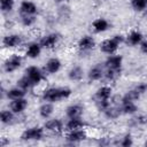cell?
Segmentation results:
<instances>
[{
    "label": "cell",
    "instance_id": "16",
    "mask_svg": "<svg viewBox=\"0 0 147 147\" xmlns=\"http://www.w3.org/2000/svg\"><path fill=\"white\" fill-rule=\"evenodd\" d=\"M61 67H62V62H61V60L59 57H49L45 62L44 70L47 74L54 75V74H56V72H59L61 70Z\"/></svg>",
    "mask_w": 147,
    "mask_h": 147
},
{
    "label": "cell",
    "instance_id": "40",
    "mask_svg": "<svg viewBox=\"0 0 147 147\" xmlns=\"http://www.w3.org/2000/svg\"><path fill=\"white\" fill-rule=\"evenodd\" d=\"M54 2H56V3H61V2H64L65 0H53Z\"/></svg>",
    "mask_w": 147,
    "mask_h": 147
},
{
    "label": "cell",
    "instance_id": "8",
    "mask_svg": "<svg viewBox=\"0 0 147 147\" xmlns=\"http://www.w3.org/2000/svg\"><path fill=\"white\" fill-rule=\"evenodd\" d=\"M95 45H96L95 39L90 34H85V36L80 37L79 40L77 41V48L83 53L92 51L95 47Z\"/></svg>",
    "mask_w": 147,
    "mask_h": 147
},
{
    "label": "cell",
    "instance_id": "38",
    "mask_svg": "<svg viewBox=\"0 0 147 147\" xmlns=\"http://www.w3.org/2000/svg\"><path fill=\"white\" fill-rule=\"evenodd\" d=\"M139 48H140V52H141V53L147 54V39H144V40L140 42Z\"/></svg>",
    "mask_w": 147,
    "mask_h": 147
},
{
    "label": "cell",
    "instance_id": "33",
    "mask_svg": "<svg viewBox=\"0 0 147 147\" xmlns=\"http://www.w3.org/2000/svg\"><path fill=\"white\" fill-rule=\"evenodd\" d=\"M15 0H0V9L3 14L10 13L14 8Z\"/></svg>",
    "mask_w": 147,
    "mask_h": 147
},
{
    "label": "cell",
    "instance_id": "17",
    "mask_svg": "<svg viewBox=\"0 0 147 147\" xmlns=\"http://www.w3.org/2000/svg\"><path fill=\"white\" fill-rule=\"evenodd\" d=\"M113 98V88L109 85L100 86L94 93V101L98 100H110Z\"/></svg>",
    "mask_w": 147,
    "mask_h": 147
},
{
    "label": "cell",
    "instance_id": "14",
    "mask_svg": "<svg viewBox=\"0 0 147 147\" xmlns=\"http://www.w3.org/2000/svg\"><path fill=\"white\" fill-rule=\"evenodd\" d=\"M37 11H38V7L31 0H23L20 3V8H18L20 15H36Z\"/></svg>",
    "mask_w": 147,
    "mask_h": 147
},
{
    "label": "cell",
    "instance_id": "29",
    "mask_svg": "<svg viewBox=\"0 0 147 147\" xmlns=\"http://www.w3.org/2000/svg\"><path fill=\"white\" fill-rule=\"evenodd\" d=\"M16 84H17V86H20L21 88H23V90H25V91H29V90H31L32 87H34L33 83L30 80V78H29L26 75H23L20 79H17Z\"/></svg>",
    "mask_w": 147,
    "mask_h": 147
},
{
    "label": "cell",
    "instance_id": "12",
    "mask_svg": "<svg viewBox=\"0 0 147 147\" xmlns=\"http://www.w3.org/2000/svg\"><path fill=\"white\" fill-rule=\"evenodd\" d=\"M41 45L39 44V41H31L26 45V48H25V56L28 59H31V60H34L37 57L40 56L41 54Z\"/></svg>",
    "mask_w": 147,
    "mask_h": 147
},
{
    "label": "cell",
    "instance_id": "6",
    "mask_svg": "<svg viewBox=\"0 0 147 147\" xmlns=\"http://www.w3.org/2000/svg\"><path fill=\"white\" fill-rule=\"evenodd\" d=\"M59 40H60V34L56 32H51L42 36L39 40V44L45 49H53L59 44Z\"/></svg>",
    "mask_w": 147,
    "mask_h": 147
},
{
    "label": "cell",
    "instance_id": "32",
    "mask_svg": "<svg viewBox=\"0 0 147 147\" xmlns=\"http://www.w3.org/2000/svg\"><path fill=\"white\" fill-rule=\"evenodd\" d=\"M130 3L136 11H144L147 8V0H130Z\"/></svg>",
    "mask_w": 147,
    "mask_h": 147
},
{
    "label": "cell",
    "instance_id": "37",
    "mask_svg": "<svg viewBox=\"0 0 147 147\" xmlns=\"http://www.w3.org/2000/svg\"><path fill=\"white\" fill-rule=\"evenodd\" d=\"M140 95H142V94H145L146 92H147V83H144V82H141V83H139V84H137L134 87H133Z\"/></svg>",
    "mask_w": 147,
    "mask_h": 147
},
{
    "label": "cell",
    "instance_id": "19",
    "mask_svg": "<svg viewBox=\"0 0 147 147\" xmlns=\"http://www.w3.org/2000/svg\"><path fill=\"white\" fill-rule=\"evenodd\" d=\"M142 40H144V34L138 30H132L125 36V42L130 46L140 45Z\"/></svg>",
    "mask_w": 147,
    "mask_h": 147
},
{
    "label": "cell",
    "instance_id": "28",
    "mask_svg": "<svg viewBox=\"0 0 147 147\" xmlns=\"http://www.w3.org/2000/svg\"><path fill=\"white\" fill-rule=\"evenodd\" d=\"M14 118H15V114L10 109H3L0 114V121L5 125L11 124L14 122Z\"/></svg>",
    "mask_w": 147,
    "mask_h": 147
},
{
    "label": "cell",
    "instance_id": "10",
    "mask_svg": "<svg viewBox=\"0 0 147 147\" xmlns=\"http://www.w3.org/2000/svg\"><path fill=\"white\" fill-rule=\"evenodd\" d=\"M86 139H87V132L85 131V129L68 131L65 134V140L70 144H79Z\"/></svg>",
    "mask_w": 147,
    "mask_h": 147
},
{
    "label": "cell",
    "instance_id": "41",
    "mask_svg": "<svg viewBox=\"0 0 147 147\" xmlns=\"http://www.w3.org/2000/svg\"><path fill=\"white\" fill-rule=\"evenodd\" d=\"M145 146H147V140H146V141H145Z\"/></svg>",
    "mask_w": 147,
    "mask_h": 147
},
{
    "label": "cell",
    "instance_id": "34",
    "mask_svg": "<svg viewBox=\"0 0 147 147\" xmlns=\"http://www.w3.org/2000/svg\"><path fill=\"white\" fill-rule=\"evenodd\" d=\"M117 145H119V146H122V147H130V146H132V145H133V138H132V136H131L130 133L124 134V136L118 140Z\"/></svg>",
    "mask_w": 147,
    "mask_h": 147
},
{
    "label": "cell",
    "instance_id": "5",
    "mask_svg": "<svg viewBox=\"0 0 147 147\" xmlns=\"http://www.w3.org/2000/svg\"><path fill=\"white\" fill-rule=\"evenodd\" d=\"M24 75H26L30 80L33 83L34 86L39 85L42 80H45V75H44V71L37 67V65H29L25 68L24 70Z\"/></svg>",
    "mask_w": 147,
    "mask_h": 147
},
{
    "label": "cell",
    "instance_id": "35",
    "mask_svg": "<svg viewBox=\"0 0 147 147\" xmlns=\"http://www.w3.org/2000/svg\"><path fill=\"white\" fill-rule=\"evenodd\" d=\"M95 102V106L98 108L99 111L103 113L108 107L111 106V99L110 100H98V101H94Z\"/></svg>",
    "mask_w": 147,
    "mask_h": 147
},
{
    "label": "cell",
    "instance_id": "7",
    "mask_svg": "<svg viewBox=\"0 0 147 147\" xmlns=\"http://www.w3.org/2000/svg\"><path fill=\"white\" fill-rule=\"evenodd\" d=\"M23 38L17 33H9L2 38V46L5 48H17L22 45Z\"/></svg>",
    "mask_w": 147,
    "mask_h": 147
},
{
    "label": "cell",
    "instance_id": "42",
    "mask_svg": "<svg viewBox=\"0 0 147 147\" xmlns=\"http://www.w3.org/2000/svg\"><path fill=\"white\" fill-rule=\"evenodd\" d=\"M103 1H108V0H103Z\"/></svg>",
    "mask_w": 147,
    "mask_h": 147
},
{
    "label": "cell",
    "instance_id": "21",
    "mask_svg": "<svg viewBox=\"0 0 147 147\" xmlns=\"http://www.w3.org/2000/svg\"><path fill=\"white\" fill-rule=\"evenodd\" d=\"M54 113V105L53 102H48V101H44L39 108H38V114L41 118L48 119Z\"/></svg>",
    "mask_w": 147,
    "mask_h": 147
},
{
    "label": "cell",
    "instance_id": "25",
    "mask_svg": "<svg viewBox=\"0 0 147 147\" xmlns=\"http://www.w3.org/2000/svg\"><path fill=\"white\" fill-rule=\"evenodd\" d=\"M122 115H134L138 111V106L136 102H123L119 105Z\"/></svg>",
    "mask_w": 147,
    "mask_h": 147
},
{
    "label": "cell",
    "instance_id": "11",
    "mask_svg": "<svg viewBox=\"0 0 147 147\" xmlns=\"http://www.w3.org/2000/svg\"><path fill=\"white\" fill-rule=\"evenodd\" d=\"M29 106V102L25 98H20V99H15V100H10L8 107L9 109L15 114V115H18V114H22Z\"/></svg>",
    "mask_w": 147,
    "mask_h": 147
},
{
    "label": "cell",
    "instance_id": "18",
    "mask_svg": "<svg viewBox=\"0 0 147 147\" xmlns=\"http://www.w3.org/2000/svg\"><path fill=\"white\" fill-rule=\"evenodd\" d=\"M86 123L82 117H75V118H68V121L64 123V130L68 131H74V130H79V129H85Z\"/></svg>",
    "mask_w": 147,
    "mask_h": 147
},
{
    "label": "cell",
    "instance_id": "27",
    "mask_svg": "<svg viewBox=\"0 0 147 147\" xmlns=\"http://www.w3.org/2000/svg\"><path fill=\"white\" fill-rule=\"evenodd\" d=\"M102 114H103L108 119H116V118H118V117L122 115V111H121L119 106H110V107H108Z\"/></svg>",
    "mask_w": 147,
    "mask_h": 147
},
{
    "label": "cell",
    "instance_id": "23",
    "mask_svg": "<svg viewBox=\"0 0 147 147\" xmlns=\"http://www.w3.org/2000/svg\"><path fill=\"white\" fill-rule=\"evenodd\" d=\"M84 69L80 65H74L68 71V78L72 82H79L84 78Z\"/></svg>",
    "mask_w": 147,
    "mask_h": 147
},
{
    "label": "cell",
    "instance_id": "15",
    "mask_svg": "<svg viewBox=\"0 0 147 147\" xmlns=\"http://www.w3.org/2000/svg\"><path fill=\"white\" fill-rule=\"evenodd\" d=\"M105 65H101L100 63L93 65L92 68H90V70L87 71V78L91 80V82H96V80H100L105 77Z\"/></svg>",
    "mask_w": 147,
    "mask_h": 147
},
{
    "label": "cell",
    "instance_id": "24",
    "mask_svg": "<svg viewBox=\"0 0 147 147\" xmlns=\"http://www.w3.org/2000/svg\"><path fill=\"white\" fill-rule=\"evenodd\" d=\"M26 92L28 91H25V90H23V88H21L20 86L16 85L15 87L8 88L6 91V96L9 100H15V99H20V98H25Z\"/></svg>",
    "mask_w": 147,
    "mask_h": 147
},
{
    "label": "cell",
    "instance_id": "20",
    "mask_svg": "<svg viewBox=\"0 0 147 147\" xmlns=\"http://www.w3.org/2000/svg\"><path fill=\"white\" fill-rule=\"evenodd\" d=\"M83 114H84V107L79 103H72L65 108V116L68 118L82 117Z\"/></svg>",
    "mask_w": 147,
    "mask_h": 147
},
{
    "label": "cell",
    "instance_id": "39",
    "mask_svg": "<svg viewBox=\"0 0 147 147\" xmlns=\"http://www.w3.org/2000/svg\"><path fill=\"white\" fill-rule=\"evenodd\" d=\"M9 142H10V141H9V140H7L5 137H2V138L0 139V146H1V147H5V146L9 145Z\"/></svg>",
    "mask_w": 147,
    "mask_h": 147
},
{
    "label": "cell",
    "instance_id": "3",
    "mask_svg": "<svg viewBox=\"0 0 147 147\" xmlns=\"http://www.w3.org/2000/svg\"><path fill=\"white\" fill-rule=\"evenodd\" d=\"M45 127L44 126H31L25 129L21 133V140L23 141H38L44 138Z\"/></svg>",
    "mask_w": 147,
    "mask_h": 147
},
{
    "label": "cell",
    "instance_id": "4",
    "mask_svg": "<svg viewBox=\"0 0 147 147\" xmlns=\"http://www.w3.org/2000/svg\"><path fill=\"white\" fill-rule=\"evenodd\" d=\"M22 63H23V57L21 55H18V54H11V55H9L5 60L2 67H3V70L7 74H11V72L16 71L17 69H20L21 65H22Z\"/></svg>",
    "mask_w": 147,
    "mask_h": 147
},
{
    "label": "cell",
    "instance_id": "13",
    "mask_svg": "<svg viewBox=\"0 0 147 147\" xmlns=\"http://www.w3.org/2000/svg\"><path fill=\"white\" fill-rule=\"evenodd\" d=\"M122 64H123V56L118 54L108 55L103 62V65L107 69H122Z\"/></svg>",
    "mask_w": 147,
    "mask_h": 147
},
{
    "label": "cell",
    "instance_id": "1",
    "mask_svg": "<svg viewBox=\"0 0 147 147\" xmlns=\"http://www.w3.org/2000/svg\"><path fill=\"white\" fill-rule=\"evenodd\" d=\"M71 94H72V91L68 86H51L42 92L41 99L42 101L55 103V102H60L62 100L69 99Z\"/></svg>",
    "mask_w": 147,
    "mask_h": 147
},
{
    "label": "cell",
    "instance_id": "22",
    "mask_svg": "<svg viewBox=\"0 0 147 147\" xmlns=\"http://www.w3.org/2000/svg\"><path fill=\"white\" fill-rule=\"evenodd\" d=\"M92 28H93L94 32L102 33L109 29V22L103 17H98L92 22Z\"/></svg>",
    "mask_w": 147,
    "mask_h": 147
},
{
    "label": "cell",
    "instance_id": "9",
    "mask_svg": "<svg viewBox=\"0 0 147 147\" xmlns=\"http://www.w3.org/2000/svg\"><path fill=\"white\" fill-rule=\"evenodd\" d=\"M44 127L46 131L55 133V134H60L64 131V123L60 119V118H51L47 119L44 124Z\"/></svg>",
    "mask_w": 147,
    "mask_h": 147
},
{
    "label": "cell",
    "instance_id": "30",
    "mask_svg": "<svg viewBox=\"0 0 147 147\" xmlns=\"http://www.w3.org/2000/svg\"><path fill=\"white\" fill-rule=\"evenodd\" d=\"M122 74V69H107L105 70V77L108 82H114Z\"/></svg>",
    "mask_w": 147,
    "mask_h": 147
},
{
    "label": "cell",
    "instance_id": "36",
    "mask_svg": "<svg viewBox=\"0 0 147 147\" xmlns=\"http://www.w3.org/2000/svg\"><path fill=\"white\" fill-rule=\"evenodd\" d=\"M134 125H145L147 124V115H138L131 119Z\"/></svg>",
    "mask_w": 147,
    "mask_h": 147
},
{
    "label": "cell",
    "instance_id": "26",
    "mask_svg": "<svg viewBox=\"0 0 147 147\" xmlns=\"http://www.w3.org/2000/svg\"><path fill=\"white\" fill-rule=\"evenodd\" d=\"M140 96L141 95L134 88H131V90L126 91L123 96H121V103H123V102H136V101L139 100Z\"/></svg>",
    "mask_w": 147,
    "mask_h": 147
},
{
    "label": "cell",
    "instance_id": "31",
    "mask_svg": "<svg viewBox=\"0 0 147 147\" xmlns=\"http://www.w3.org/2000/svg\"><path fill=\"white\" fill-rule=\"evenodd\" d=\"M36 22H37L36 15H21V23L23 26L30 28V26L34 25Z\"/></svg>",
    "mask_w": 147,
    "mask_h": 147
},
{
    "label": "cell",
    "instance_id": "2",
    "mask_svg": "<svg viewBox=\"0 0 147 147\" xmlns=\"http://www.w3.org/2000/svg\"><path fill=\"white\" fill-rule=\"evenodd\" d=\"M125 41V37L121 33L114 34L111 38L105 39L101 44H100V51L107 55H111V54H116L119 45L122 42Z\"/></svg>",
    "mask_w": 147,
    "mask_h": 147
}]
</instances>
